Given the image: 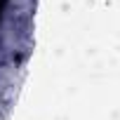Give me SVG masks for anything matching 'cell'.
<instances>
[{
	"label": "cell",
	"instance_id": "6da1fadb",
	"mask_svg": "<svg viewBox=\"0 0 120 120\" xmlns=\"http://www.w3.org/2000/svg\"><path fill=\"white\" fill-rule=\"evenodd\" d=\"M5 5H7V0H0V19H3V12H5Z\"/></svg>",
	"mask_w": 120,
	"mask_h": 120
}]
</instances>
